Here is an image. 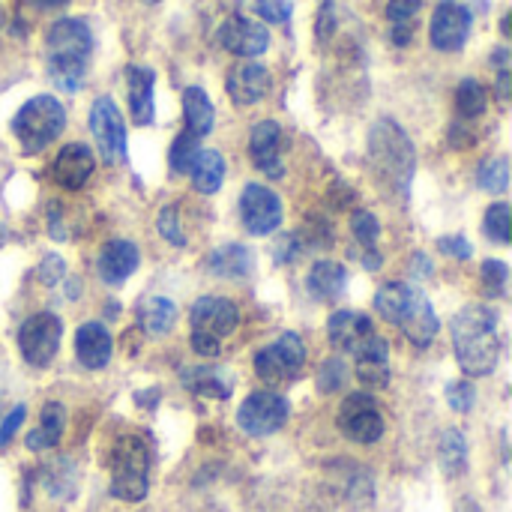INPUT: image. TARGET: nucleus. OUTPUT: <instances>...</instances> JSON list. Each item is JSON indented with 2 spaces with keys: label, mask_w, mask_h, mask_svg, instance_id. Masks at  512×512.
<instances>
[{
  "label": "nucleus",
  "mask_w": 512,
  "mask_h": 512,
  "mask_svg": "<svg viewBox=\"0 0 512 512\" xmlns=\"http://www.w3.org/2000/svg\"><path fill=\"white\" fill-rule=\"evenodd\" d=\"M420 0H390L387 3V21H390V39L396 45H408L414 39L417 21H420Z\"/></svg>",
  "instance_id": "nucleus-27"
},
{
  "label": "nucleus",
  "mask_w": 512,
  "mask_h": 512,
  "mask_svg": "<svg viewBox=\"0 0 512 512\" xmlns=\"http://www.w3.org/2000/svg\"><path fill=\"white\" fill-rule=\"evenodd\" d=\"M486 102H489V93H486V87L480 81L465 78L459 84V90H456V108H459L462 117H468V120L471 117H480L486 111Z\"/></svg>",
  "instance_id": "nucleus-33"
},
{
  "label": "nucleus",
  "mask_w": 512,
  "mask_h": 512,
  "mask_svg": "<svg viewBox=\"0 0 512 512\" xmlns=\"http://www.w3.org/2000/svg\"><path fill=\"white\" fill-rule=\"evenodd\" d=\"M90 132L99 144V153L108 165H117L126 159V126H123V114L117 111V105L102 96L93 102L90 108Z\"/></svg>",
  "instance_id": "nucleus-12"
},
{
  "label": "nucleus",
  "mask_w": 512,
  "mask_h": 512,
  "mask_svg": "<svg viewBox=\"0 0 512 512\" xmlns=\"http://www.w3.org/2000/svg\"><path fill=\"white\" fill-rule=\"evenodd\" d=\"M294 3L291 0H255V12L270 24H285L291 18Z\"/></svg>",
  "instance_id": "nucleus-41"
},
{
  "label": "nucleus",
  "mask_w": 512,
  "mask_h": 512,
  "mask_svg": "<svg viewBox=\"0 0 512 512\" xmlns=\"http://www.w3.org/2000/svg\"><path fill=\"white\" fill-rule=\"evenodd\" d=\"M336 426L354 444H375L384 435V417H381L375 399H369L366 393H354L342 402Z\"/></svg>",
  "instance_id": "nucleus-10"
},
{
  "label": "nucleus",
  "mask_w": 512,
  "mask_h": 512,
  "mask_svg": "<svg viewBox=\"0 0 512 512\" xmlns=\"http://www.w3.org/2000/svg\"><path fill=\"white\" fill-rule=\"evenodd\" d=\"M240 216L243 228L255 237L273 234L282 222V201L273 189L261 183H249L240 195Z\"/></svg>",
  "instance_id": "nucleus-13"
},
{
  "label": "nucleus",
  "mask_w": 512,
  "mask_h": 512,
  "mask_svg": "<svg viewBox=\"0 0 512 512\" xmlns=\"http://www.w3.org/2000/svg\"><path fill=\"white\" fill-rule=\"evenodd\" d=\"M375 309L384 321L399 327L414 345L426 348L438 336V315L429 303V297L408 285V282H387L375 294Z\"/></svg>",
  "instance_id": "nucleus-3"
},
{
  "label": "nucleus",
  "mask_w": 512,
  "mask_h": 512,
  "mask_svg": "<svg viewBox=\"0 0 512 512\" xmlns=\"http://www.w3.org/2000/svg\"><path fill=\"white\" fill-rule=\"evenodd\" d=\"M63 126H66V108L54 96H33L12 117V132L24 153L45 150L51 141H57Z\"/></svg>",
  "instance_id": "nucleus-6"
},
{
  "label": "nucleus",
  "mask_w": 512,
  "mask_h": 512,
  "mask_svg": "<svg viewBox=\"0 0 512 512\" xmlns=\"http://www.w3.org/2000/svg\"><path fill=\"white\" fill-rule=\"evenodd\" d=\"M327 333H330V342H333L336 351L357 354L375 336V327L360 312H336L330 318V324H327Z\"/></svg>",
  "instance_id": "nucleus-19"
},
{
  "label": "nucleus",
  "mask_w": 512,
  "mask_h": 512,
  "mask_svg": "<svg viewBox=\"0 0 512 512\" xmlns=\"http://www.w3.org/2000/svg\"><path fill=\"white\" fill-rule=\"evenodd\" d=\"M351 231H354L357 243L366 246V249H375V243H378V237H381V225H378V219H375L369 210H357V213L351 216Z\"/></svg>",
  "instance_id": "nucleus-37"
},
{
  "label": "nucleus",
  "mask_w": 512,
  "mask_h": 512,
  "mask_svg": "<svg viewBox=\"0 0 512 512\" xmlns=\"http://www.w3.org/2000/svg\"><path fill=\"white\" fill-rule=\"evenodd\" d=\"M357 378L369 390H384L390 384V348L381 336H372L357 354Z\"/></svg>",
  "instance_id": "nucleus-20"
},
{
  "label": "nucleus",
  "mask_w": 512,
  "mask_h": 512,
  "mask_svg": "<svg viewBox=\"0 0 512 512\" xmlns=\"http://www.w3.org/2000/svg\"><path fill=\"white\" fill-rule=\"evenodd\" d=\"M219 45H222L225 51L237 54V57L252 60V57H258V54L267 51L270 33H267L264 24H258V21H252V18L231 15V18H225L222 27H219Z\"/></svg>",
  "instance_id": "nucleus-15"
},
{
  "label": "nucleus",
  "mask_w": 512,
  "mask_h": 512,
  "mask_svg": "<svg viewBox=\"0 0 512 512\" xmlns=\"http://www.w3.org/2000/svg\"><path fill=\"white\" fill-rule=\"evenodd\" d=\"M207 267L213 276L219 279H246L255 267V258L246 246L240 243H225L219 246L210 258H207Z\"/></svg>",
  "instance_id": "nucleus-24"
},
{
  "label": "nucleus",
  "mask_w": 512,
  "mask_h": 512,
  "mask_svg": "<svg viewBox=\"0 0 512 512\" xmlns=\"http://www.w3.org/2000/svg\"><path fill=\"white\" fill-rule=\"evenodd\" d=\"M345 378H348L345 363H342L339 357H333V360H327V363L321 366V372H318V390H321V393H336V390L345 384Z\"/></svg>",
  "instance_id": "nucleus-39"
},
{
  "label": "nucleus",
  "mask_w": 512,
  "mask_h": 512,
  "mask_svg": "<svg viewBox=\"0 0 512 512\" xmlns=\"http://www.w3.org/2000/svg\"><path fill=\"white\" fill-rule=\"evenodd\" d=\"M471 21L474 18H471L468 6H462L456 0L441 3L435 9V15H432V27H429L432 45L438 51H459V48H465V42L471 36Z\"/></svg>",
  "instance_id": "nucleus-14"
},
{
  "label": "nucleus",
  "mask_w": 512,
  "mask_h": 512,
  "mask_svg": "<svg viewBox=\"0 0 512 512\" xmlns=\"http://www.w3.org/2000/svg\"><path fill=\"white\" fill-rule=\"evenodd\" d=\"M459 512H480V510L474 507V501H462V507H459Z\"/></svg>",
  "instance_id": "nucleus-47"
},
{
  "label": "nucleus",
  "mask_w": 512,
  "mask_h": 512,
  "mask_svg": "<svg viewBox=\"0 0 512 512\" xmlns=\"http://www.w3.org/2000/svg\"><path fill=\"white\" fill-rule=\"evenodd\" d=\"M177 321V306L165 297H147L138 306V324L150 333V336H165Z\"/></svg>",
  "instance_id": "nucleus-28"
},
{
  "label": "nucleus",
  "mask_w": 512,
  "mask_h": 512,
  "mask_svg": "<svg viewBox=\"0 0 512 512\" xmlns=\"http://www.w3.org/2000/svg\"><path fill=\"white\" fill-rule=\"evenodd\" d=\"M306 285H309V291H312L315 300L333 303V300L342 297V291H345V285H348V273H345V267L336 264V261H318V264L312 267Z\"/></svg>",
  "instance_id": "nucleus-25"
},
{
  "label": "nucleus",
  "mask_w": 512,
  "mask_h": 512,
  "mask_svg": "<svg viewBox=\"0 0 512 512\" xmlns=\"http://www.w3.org/2000/svg\"><path fill=\"white\" fill-rule=\"evenodd\" d=\"M477 183H480V189H486L489 195H504V192H507V183H510V162H507L504 156L483 162V165H480V174H477Z\"/></svg>",
  "instance_id": "nucleus-34"
},
{
  "label": "nucleus",
  "mask_w": 512,
  "mask_h": 512,
  "mask_svg": "<svg viewBox=\"0 0 512 512\" xmlns=\"http://www.w3.org/2000/svg\"><path fill=\"white\" fill-rule=\"evenodd\" d=\"M453 351L468 378H486L495 372L501 357V333H498V315L489 306H465L453 324Z\"/></svg>",
  "instance_id": "nucleus-1"
},
{
  "label": "nucleus",
  "mask_w": 512,
  "mask_h": 512,
  "mask_svg": "<svg viewBox=\"0 0 512 512\" xmlns=\"http://www.w3.org/2000/svg\"><path fill=\"white\" fill-rule=\"evenodd\" d=\"M63 270H66L63 258H57V255H48V258L39 264V279H42L45 285H57V282L63 279Z\"/></svg>",
  "instance_id": "nucleus-44"
},
{
  "label": "nucleus",
  "mask_w": 512,
  "mask_h": 512,
  "mask_svg": "<svg viewBox=\"0 0 512 512\" xmlns=\"http://www.w3.org/2000/svg\"><path fill=\"white\" fill-rule=\"evenodd\" d=\"M75 354L84 369H105L111 360V336L102 324H84L75 333Z\"/></svg>",
  "instance_id": "nucleus-23"
},
{
  "label": "nucleus",
  "mask_w": 512,
  "mask_h": 512,
  "mask_svg": "<svg viewBox=\"0 0 512 512\" xmlns=\"http://www.w3.org/2000/svg\"><path fill=\"white\" fill-rule=\"evenodd\" d=\"M303 366H306V345H303V339L297 333L279 336L273 345H267L255 357V372L270 387L291 384L303 372Z\"/></svg>",
  "instance_id": "nucleus-8"
},
{
  "label": "nucleus",
  "mask_w": 512,
  "mask_h": 512,
  "mask_svg": "<svg viewBox=\"0 0 512 512\" xmlns=\"http://www.w3.org/2000/svg\"><path fill=\"white\" fill-rule=\"evenodd\" d=\"M507 279H510V270H507L504 261H486L483 264V285L489 288L492 297L507 294Z\"/></svg>",
  "instance_id": "nucleus-40"
},
{
  "label": "nucleus",
  "mask_w": 512,
  "mask_h": 512,
  "mask_svg": "<svg viewBox=\"0 0 512 512\" xmlns=\"http://www.w3.org/2000/svg\"><path fill=\"white\" fill-rule=\"evenodd\" d=\"M483 228L489 240H495L498 246H507L510 243V204H492Z\"/></svg>",
  "instance_id": "nucleus-36"
},
{
  "label": "nucleus",
  "mask_w": 512,
  "mask_h": 512,
  "mask_svg": "<svg viewBox=\"0 0 512 512\" xmlns=\"http://www.w3.org/2000/svg\"><path fill=\"white\" fill-rule=\"evenodd\" d=\"M111 495L120 501H144L150 489V447L141 435H120L108 453Z\"/></svg>",
  "instance_id": "nucleus-5"
},
{
  "label": "nucleus",
  "mask_w": 512,
  "mask_h": 512,
  "mask_svg": "<svg viewBox=\"0 0 512 512\" xmlns=\"http://www.w3.org/2000/svg\"><path fill=\"white\" fill-rule=\"evenodd\" d=\"M447 399H450V408H453V411L468 414V411L474 408V387L465 384V381H456V384H450Z\"/></svg>",
  "instance_id": "nucleus-42"
},
{
  "label": "nucleus",
  "mask_w": 512,
  "mask_h": 512,
  "mask_svg": "<svg viewBox=\"0 0 512 512\" xmlns=\"http://www.w3.org/2000/svg\"><path fill=\"white\" fill-rule=\"evenodd\" d=\"M156 228H159V234H162L171 246H186V234H183V225H180L177 207H165V210H159Z\"/></svg>",
  "instance_id": "nucleus-38"
},
{
  "label": "nucleus",
  "mask_w": 512,
  "mask_h": 512,
  "mask_svg": "<svg viewBox=\"0 0 512 512\" xmlns=\"http://www.w3.org/2000/svg\"><path fill=\"white\" fill-rule=\"evenodd\" d=\"M369 162H372L375 177L387 195L408 198V186H411V177L417 168V156H414L408 135L399 129V123H393V120L375 123V129L369 135Z\"/></svg>",
  "instance_id": "nucleus-4"
},
{
  "label": "nucleus",
  "mask_w": 512,
  "mask_h": 512,
  "mask_svg": "<svg viewBox=\"0 0 512 512\" xmlns=\"http://www.w3.org/2000/svg\"><path fill=\"white\" fill-rule=\"evenodd\" d=\"M150 3H153V0H150Z\"/></svg>",
  "instance_id": "nucleus-48"
},
{
  "label": "nucleus",
  "mask_w": 512,
  "mask_h": 512,
  "mask_svg": "<svg viewBox=\"0 0 512 512\" xmlns=\"http://www.w3.org/2000/svg\"><path fill=\"white\" fill-rule=\"evenodd\" d=\"M60 333H63V324L57 315L51 312H39V315H30L21 330H18V348H21V357L36 366V369H45L57 351H60Z\"/></svg>",
  "instance_id": "nucleus-9"
},
{
  "label": "nucleus",
  "mask_w": 512,
  "mask_h": 512,
  "mask_svg": "<svg viewBox=\"0 0 512 512\" xmlns=\"http://www.w3.org/2000/svg\"><path fill=\"white\" fill-rule=\"evenodd\" d=\"M90 51H93V33L84 21L60 18L57 24H51L45 33V60H48L51 81L60 90L75 93L84 84Z\"/></svg>",
  "instance_id": "nucleus-2"
},
{
  "label": "nucleus",
  "mask_w": 512,
  "mask_h": 512,
  "mask_svg": "<svg viewBox=\"0 0 512 512\" xmlns=\"http://www.w3.org/2000/svg\"><path fill=\"white\" fill-rule=\"evenodd\" d=\"M249 150H252V162L258 171H264L267 177H282V171H285V165H282V126L276 120L255 123V129L249 135Z\"/></svg>",
  "instance_id": "nucleus-16"
},
{
  "label": "nucleus",
  "mask_w": 512,
  "mask_h": 512,
  "mask_svg": "<svg viewBox=\"0 0 512 512\" xmlns=\"http://www.w3.org/2000/svg\"><path fill=\"white\" fill-rule=\"evenodd\" d=\"M138 261H141V255H138V246L135 243H129V240H111L99 252L96 267H99V276L108 285H120V282H126L138 270Z\"/></svg>",
  "instance_id": "nucleus-21"
},
{
  "label": "nucleus",
  "mask_w": 512,
  "mask_h": 512,
  "mask_svg": "<svg viewBox=\"0 0 512 512\" xmlns=\"http://www.w3.org/2000/svg\"><path fill=\"white\" fill-rule=\"evenodd\" d=\"M198 153H201V135H195V132L186 129V132L177 135V141L171 144V156H168L171 171H174V174H189L192 165H195V159H198Z\"/></svg>",
  "instance_id": "nucleus-32"
},
{
  "label": "nucleus",
  "mask_w": 512,
  "mask_h": 512,
  "mask_svg": "<svg viewBox=\"0 0 512 512\" xmlns=\"http://www.w3.org/2000/svg\"><path fill=\"white\" fill-rule=\"evenodd\" d=\"M183 114H186L189 132L207 135L213 129V102L201 87H186L183 90Z\"/></svg>",
  "instance_id": "nucleus-29"
},
{
  "label": "nucleus",
  "mask_w": 512,
  "mask_h": 512,
  "mask_svg": "<svg viewBox=\"0 0 512 512\" xmlns=\"http://www.w3.org/2000/svg\"><path fill=\"white\" fill-rule=\"evenodd\" d=\"M93 168H96L93 153H90L84 144H66V147L57 153L54 165H51V177H54V183H60L63 189H72V192H75V189H81V186L90 180Z\"/></svg>",
  "instance_id": "nucleus-18"
},
{
  "label": "nucleus",
  "mask_w": 512,
  "mask_h": 512,
  "mask_svg": "<svg viewBox=\"0 0 512 512\" xmlns=\"http://www.w3.org/2000/svg\"><path fill=\"white\" fill-rule=\"evenodd\" d=\"M153 84L156 75L147 66H129L126 69V96H129V111L138 126L153 123Z\"/></svg>",
  "instance_id": "nucleus-22"
},
{
  "label": "nucleus",
  "mask_w": 512,
  "mask_h": 512,
  "mask_svg": "<svg viewBox=\"0 0 512 512\" xmlns=\"http://www.w3.org/2000/svg\"><path fill=\"white\" fill-rule=\"evenodd\" d=\"M186 387L192 393H198V396H213V399H228L231 396V387L219 375H213L210 369H198L195 375H186Z\"/></svg>",
  "instance_id": "nucleus-35"
},
{
  "label": "nucleus",
  "mask_w": 512,
  "mask_h": 512,
  "mask_svg": "<svg viewBox=\"0 0 512 512\" xmlns=\"http://www.w3.org/2000/svg\"><path fill=\"white\" fill-rule=\"evenodd\" d=\"M63 426H66V411L63 405L57 402H48L39 414V426L27 435V447L30 450H51L57 447L60 435H63Z\"/></svg>",
  "instance_id": "nucleus-26"
},
{
  "label": "nucleus",
  "mask_w": 512,
  "mask_h": 512,
  "mask_svg": "<svg viewBox=\"0 0 512 512\" xmlns=\"http://www.w3.org/2000/svg\"><path fill=\"white\" fill-rule=\"evenodd\" d=\"M189 174H192V183L201 195H213L225 180V159L216 150H201Z\"/></svg>",
  "instance_id": "nucleus-30"
},
{
  "label": "nucleus",
  "mask_w": 512,
  "mask_h": 512,
  "mask_svg": "<svg viewBox=\"0 0 512 512\" xmlns=\"http://www.w3.org/2000/svg\"><path fill=\"white\" fill-rule=\"evenodd\" d=\"M240 312L225 297H201L192 303L189 324H192V348L201 357H219L222 339L237 330Z\"/></svg>",
  "instance_id": "nucleus-7"
},
{
  "label": "nucleus",
  "mask_w": 512,
  "mask_h": 512,
  "mask_svg": "<svg viewBox=\"0 0 512 512\" xmlns=\"http://www.w3.org/2000/svg\"><path fill=\"white\" fill-rule=\"evenodd\" d=\"M267 93H270V72H267V66L246 60V63H237L231 69V75H228V96L234 99V105H240V108L255 105Z\"/></svg>",
  "instance_id": "nucleus-17"
},
{
  "label": "nucleus",
  "mask_w": 512,
  "mask_h": 512,
  "mask_svg": "<svg viewBox=\"0 0 512 512\" xmlns=\"http://www.w3.org/2000/svg\"><path fill=\"white\" fill-rule=\"evenodd\" d=\"M438 246H441V252H447V255H453V258H459V261H468L471 258V243L462 237V234H456V237H441L438 240Z\"/></svg>",
  "instance_id": "nucleus-43"
},
{
  "label": "nucleus",
  "mask_w": 512,
  "mask_h": 512,
  "mask_svg": "<svg viewBox=\"0 0 512 512\" xmlns=\"http://www.w3.org/2000/svg\"><path fill=\"white\" fill-rule=\"evenodd\" d=\"M237 423H240V429L246 435H255V438L273 435V432H279L288 423V402L279 393H270V390L252 393L240 405Z\"/></svg>",
  "instance_id": "nucleus-11"
},
{
  "label": "nucleus",
  "mask_w": 512,
  "mask_h": 512,
  "mask_svg": "<svg viewBox=\"0 0 512 512\" xmlns=\"http://www.w3.org/2000/svg\"><path fill=\"white\" fill-rule=\"evenodd\" d=\"M33 3H39V6H63L66 0H33Z\"/></svg>",
  "instance_id": "nucleus-46"
},
{
  "label": "nucleus",
  "mask_w": 512,
  "mask_h": 512,
  "mask_svg": "<svg viewBox=\"0 0 512 512\" xmlns=\"http://www.w3.org/2000/svg\"><path fill=\"white\" fill-rule=\"evenodd\" d=\"M441 468L450 480H456L468 468V444L459 429H447L441 435Z\"/></svg>",
  "instance_id": "nucleus-31"
},
{
  "label": "nucleus",
  "mask_w": 512,
  "mask_h": 512,
  "mask_svg": "<svg viewBox=\"0 0 512 512\" xmlns=\"http://www.w3.org/2000/svg\"><path fill=\"white\" fill-rule=\"evenodd\" d=\"M24 417H27V411H24V405H18V408H12V414L3 420V426H0V447H6L9 441H12V435L18 432V426L24 423Z\"/></svg>",
  "instance_id": "nucleus-45"
}]
</instances>
